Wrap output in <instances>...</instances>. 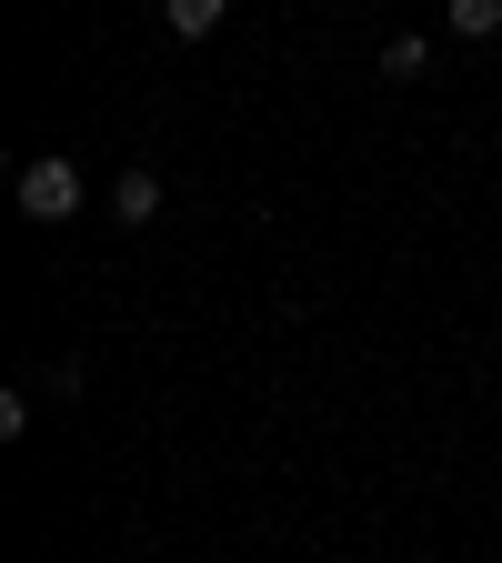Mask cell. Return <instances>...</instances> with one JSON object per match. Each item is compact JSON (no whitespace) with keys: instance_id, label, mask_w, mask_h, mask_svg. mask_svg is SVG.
<instances>
[{"instance_id":"obj_5","label":"cell","mask_w":502,"mask_h":563,"mask_svg":"<svg viewBox=\"0 0 502 563\" xmlns=\"http://www.w3.org/2000/svg\"><path fill=\"white\" fill-rule=\"evenodd\" d=\"M422 60H433V51H422L412 31H392V41H382V70H392V81H422Z\"/></svg>"},{"instance_id":"obj_2","label":"cell","mask_w":502,"mask_h":563,"mask_svg":"<svg viewBox=\"0 0 502 563\" xmlns=\"http://www.w3.org/2000/svg\"><path fill=\"white\" fill-rule=\"evenodd\" d=\"M111 211H121V222H152V211H161V172H152V162H131V172L111 181Z\"/></svg>"},{"instance_id":"obj_1","label":"cell","mask_w":502,"mask_h":563,"mask_svg":"<svg viewBox=\"0 0 502 563\" xmlns=\"http://www.w3.org/2000/svg\"><path fill=\"white\" fill-rule=\"evenodd\" d=\"M21 211L31 222H70V211H81V162H21Z\"/></svg>"},{"instance_id":"obj_4","label":"cell","mask_w":502,"mask_h":563,"mask_svg":"<svg viewBox=\"0 0 502 563\" xmlns=\"http://www.w3.org/2000/svg\"><path fill=\"white\" fill-rule=\"evenodd\" d=\"M443 21H453L462 41H492V31H502V0H443Z\"/></svg>"},{"instance_id":"obj_3","label":"cell","mask_w":502,"mask_h":563,"mask_svg":"<svg viewBox=\"0 0 502 563\" xmlns=\"http://www.w3.org/2000/svg\"><path fill=\"white\" fill-rule=\"evenodd\" d=\"M222 11H232V0H161V21H171L181 41H211V31H222Z\"/></svg>"}]
</instances>
